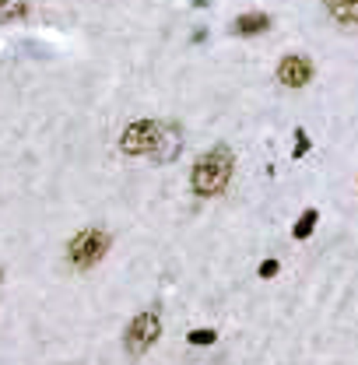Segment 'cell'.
I'll use <instances>...</instances> for the list:
<instances>
[{"label": "cell", "instance_id": "cell-1", "mask_svg": "<svg viewBox=\"0 0 358 365\" xmlns=\"http://www.w3.org/2000/svg\"><path fill=\"white\" fill-rule=\"evenodd\" d=\"M232 169H236V158L225 144L211 148L207 155H200L193 162V172H190V186L197 197H218L229 183H232Z\"/></svg>", "mask_w": 358, "mask_h": 365}, {"label": "cell", "instance_id": "cell-2", "mask_svg": "<svg viewBox=\"0 0 358 365\" xmlns=\"http://www.w3.org/2000/svg\"><path fill=\"white\" fill-rule=\"evenodd\" d=\"M106 253H109V236L102 229H84L67 243V257L77 271H91Z\"/></svg>", "mask_w": 358, "mask_h": 365}, {"label": "cell", "instance_id": "cell-3", "mask_svg": "<svg viewBox=\"0 0 358 365\" xmlns=\"http://www.w3.org/2000/svg\"><path fill=\"white\" fill-rule=\"evenodd\" d=\"M158 338H162V320H158V313H137V316L130 320L127 334H123V345H127L130 355H144V352H151V345H155Z\"/></svg>", "mask_w": 358, "mask_h": 365}, {"label": "cell", "instance_id": "cell-4", "mask_svg": "<svg viewBox=\"0 0 358 365\" xmlns=\"http://www.w3.org/2000/svg\"><path fill=\"white\" fill-rule=\"evenodd\" d=\"M158 130H162V123H155V120H137V123H130V127L123 130V137H120V151H123V155H151V148H155V141H158Z\"/></svg>", "mask_w": 358, "mask_h": 365}, {"label": "cell", "instance_id": "cell-5", "mask_svg": "<svg viewBox=\"0 0 358 365\" xmlns=\"http://www.w3.org/2000/svg\"><path fill=\"white\" fill-rule=\"evenodd\" d=\"M309 77H313V63H309V56L292 53V56H285V60L278 63V81H281L285 88H306Z\"/></svg>", "mask_w": 358, "mask_h": 365}, {"label": "cell", "instance_id": "cell-6", "mask_svg": "<svg viewBox=\"0 0 358 365\" xmlns=\"http://www.w3.org/2000/svg\"><path fill=\"white\" fill-rule=\"evenodd\" d=\"M179 151H183V134H179V127H176V123H162L158 141H155V148H151V162H155V165H165V162H172Z\"/></svg>", "mask_w": 358, "mask_h": 365}, {"label": "cell", "instance_id": "cell-7", "mask_svg": "<svg viewBox=\"0 0 358 365\" xmlns=\"http://www.w3.org/2000/svg\"><path fill=\"white\" fill-rule=\"evenodd\" d=\"M271 28V18L267 14H260V11H250V14H239L236 21H232V35H260V32H267Z\"/></svg>", "mask_w": 358, "mask_h": 365}, {"label": "cell", "instance_id": "cell-8", "mask_svg": "<svg viewBox=\"0 0 358 365\" xmlns=\"http://www.w3.org/2000/svg\"><path fill=\"white\" fill-rule=\"evenodd\" d=\"M327 14L341 25H358V0H324Z\"/></svg>", "mask_w": 358, "mask_h": 365}, {"label": "cell", "instance_id": "cell-9", "mask_svg": "<svg viewBox=\"0 0 358 365\" xmlns=\"http://www.w3.org/2000/svg\"><path fill=\"white\" fill-rule=\"evenodd\" d=\"M317 222H320V211H317V207H306V211L299 214V222H295L292 236H295V239H309V236H313V229H317Z\"/></svg>", "mask_w": 358, "mask_h": 365}, {"label": "cell", "instance_id": "cell-10", "mask_svg": "<svg viewBox=\"0 0 358 365\" xmlns=\"http://www.w3.org/2000/svg\"><path fill=\"white\" fill-rule=\"evenodd\" d=\"M28 14V0H0V21H21Z\"/></svg>", "mask_w": 358, "mask_h": 365}, {"label": "cell", "instance_id": "cell-11", "mask_svg": "<svg viewBox=\"0 0 358 365\" xmlns=\"http://www.w3.org/2000/svg\"><path fill=\"white\" fill-rule=\"evenodd\" d=\"M186 341L200 348V345H215V341H218V334H215V331H190V338H186Z\"/></svg>", "mask_w": 358, "mask_h": 365}, {"label": "cell", "instance_id": "cell-12", "mask_svg": "<svg viewBox=\"0 0 358 365\" xmlns=\"http://www.w3.org/2000/svg\"><path fill=\"white\" fill-rule=\"evenodd\" d=\"M309 151V137H306V130H295V155L292 158H302Z\"/></svg>", "mask_w": 358, "mask_h": 365}, {"label": "cell", "instance_id": "cell-13", "mask_svg": "<svg viewBox=\"0 0 358 365\" xmlns=\"http://www.w3.org/2000/svg\"><path fill=\"white\" fill-rule=\"evenodd\" d=\"M278 271H281V264H278V260H264V264H260V278H274Z\"/></svg>", "mask_w": 358, "mask_h": 365}, {"label": "cell", "instance_id": "cell-14", "mask_svg": "<svg viewBox=\"0 0 358 365\" xmlns=\"http://www.w3.org/2000/svg\"><path fill=\"white\" fill-rule=\"evenodd\" d=\"M207 4H211V0H193V7H197V11H200V7H207Z\"/></svg>", "mask_w": 358, "mask_h": 365}]
</instances>
